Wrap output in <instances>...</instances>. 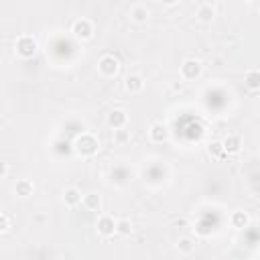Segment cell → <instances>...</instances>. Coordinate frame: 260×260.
I'll return each mask as SVG.
<instances>
[{
	"mask_svg": "<svg viewBox=\"0 0 260 260\" xmlns=\"http://www.w3.org/2000/svg\"><path fill=\"white\" fill-rule=\"evenodd\" d=\"M159 2H163L165 6H173V4H177L179 0H159Z\"/></svg>",
	"mask_w": 260,
	"mask_h": 260,
	"instance_id": "cell-24",
	"label": "cell"
},
{
	"mask_svg": "<svg viewBox=\"0 0 260 260\" xmlns=\"http://www.w3.org/2000/svg\"><path fill=\"white\" fill-rule=\"evenodd\" d=\"M230 224L234 228H238V230H244V228H248V224H250V216L246 212H234L230 216Z\"/></svg>",
	"mask_w": 260,
	"mask_h": 260,
	"instance_id": "cell-14",
	"label": "cell"
},
{
	"mask_svg": "<svg viewBox=\"0 0 260 260\" xmlns=\"http://www.w3.org/2000/svg\"><path fill=\"white\" fill-rule=\"evenodd\" d=\"M124 88H126V92H130V94L142 92V88H144V78L139 76V73H130V76L124 80Z\"/></svg>",
	"mask_w": 260,
	"mask_h": 260,
	"instance_id": "cell-10",
	"label": "cell"
},
{
	"mask_svg": "<svg viewBox=\"0 0 260 260\" xmlns=\"http://www.w3.org/2000/svg\"><path fill=\"white\" fill-rule=\"evenodd\" d=\"M33 191H35V187H33V183L29 179H19L17 185H15V193L19 197H31Z\"/></svg>",
	"mask_w": 260,
	"mask_h": 260,
	"instance_id": "cell-17",
	"label": "cell"
},
{
	"mask_svg": "<svg viewBox=\"0 0 260 260\" xmlns=\"http://www.w3.org/2000/svg\"><path fill=\"white\" fill-rule=\"evenodd\" d=\"M76 153L81 155V157H94L98 153V148H100V142H98V139L94 134L90 132H83L78 136V140H76Z\"/></svg>",
	"mask_w": 260,
	"mask_h": 260,
	"instance_id": "cell-1",
	"label": "cell"
},
{
	"mask_svg": "<svg viewBox=\"0 0 260 260\" xmlns=\"http://www.w3.org/2000/svg\"><path fill=\"white\" fill-rule=\"evenodd\" d=\"M106 122H108V126L114 128V130L116 128H126V124H128V114L124 112V110L116 108V110H112V112L108 114Z\"/></svg>",
	"mask_w": 260,
	"mask_h": 260,
	"instance_id": "cell-7",
	"label": "cell"
},
{
	"mask_svg": "<svg viewBox=\"0 0 260 260\" xmlns=\"http://www.w3.org/2000/svg\"><path fill=\"white\" fill-rule=\"evenodd\" d=\"M116 234H120V236H130L132 234V221L122 218L116 221Z\"/></svg>",
	"mask_w": 260,
	"mask_h": 260,
	"instance_id": "cell-18",
	"label": "cell"
},
{
	"mask_svg": "<svg viewBox=\"0 0 260 260\" xmlns=\"http://www.w3.org/2000/svg\"><path fill=\"white\" fill-rule=\"evenodd\" d=\"M148 136H151L153 142H165L169 136V130L163 122H155V124H151V128H148Z\"/></svg>",
	"mask_w": 260,
	"mask_h": 260,
	"instance_id": "cell-8",
	"label": "cell"
},
{
	"mask_svg": "<svg viewBox=\"0 0 260 260\" xmlns=\"http://www.w3.org/2000/svg\"><path fill=\"white\" fill-rule=\"evenodd\" d=\"M8 228H10V220H8L4 214H0V234L8 232Z\"/></svg>",
	"mask_w": 260,
	"mask_h": 260,
	"instance_id": "cell-22",
	"label": "cell"
},
{
	"mask_svg": "<svg viewBox=\"0 0 260 260\" xmlns=\"http://www.w3.org/2000/svg\"><path fill=\"white\" fill-rule=\"evenodd\" d=\"M130 20L139 22V24L146 22V20H148V8H146V6H142V4L132 6V8H130Z\"/></svg>",
	"mask_w": 260,
	"mask_h": 260,
	"instance_id": "cell-16",
	"label": "cell"
},
{
	"mask_svg": "<svg viewBox=\"0 0 260 260\" xmlns=\"http://www.w3.org/2000/svg\"><path fill=\"white\" fill-rule=\"evenodd\" d=\"M177 250H179L181 254H191V252L195 250V242H193L191 238H179Z\"/></svg>",
	"mask_w": 260,
	"mask_h": 260,
	"instance_id": "cell-19",
	"label": "cell"
},
{
	"mask_svg": "<svg viewBox=\"0 0 260 260\" xmlns=\"http://www.w3.org/2000/svg\"><path fill=\"white\" fill-rule=\"evenodd\" d=\"M17 53L22 57V59H31L37 55V49H39V45H37V39L31 35H22L17 39Z\"/></svg>",
	"mask_w": 260,
	"mask_h": 260,
	"instance_id": "cell-2",
	"label": "cell"
},
{
	"mask_svg": "<svg viewBox=\"0 0 260 260\" xmlns=\"http://www.w3.org/2000/svg\"><path fill=\"white\" fill-rule=\"evenodd\" d=\"M195 19L201 20V22H212V20L216 19V8H214L212 4H203V6L197 8Z\"/></svg>",
	"mask_w": 260,
	"mask_h": 260,
	"instance_id": "cell-13",
	"label": "cell"
},
{
	"mask_svg": "<svg viewBox=\"0 0 260 260\" xmlns=\"http://www.w3.org/2000/svg\"><path fill=\"white\" fill-rule=\"evenodd\" d=\"M221 148H224L226 155H236L242 148V139L236 136V134H230V136H226V139L221 140Z\"/></svg>",
	"mask_w": 260,
	"mask_h": 260,
	"instance_id": "cell-9",
	"label": "cell"
},
{
	"mask_svg": "<svg viewBox=\"0 0 260 260\" xmlns=\"http://www.w3.org/2000/svg\"><path fill=\"white\" fill-rule=\"evenodd\" d=\"M128 139H130V134H128V130H126V128H116V130H114V142L124 144Z\"/></svg>",
	"mask_w": 260,
	"mask_h": 260,
	"instance_id": "cell-20",
	"label": "cell"
},
{
	"mask_svg": "<svg viewBox=\"0 0 260 260\" xmlns=\"http://www.w3.org/2000/svg\"><path fill=\"white\" fill-rule=\"evenodd\" d=\"M246 88L252 90V92H258L260 90V71L258 69H248L246 71Z\"/></svg>",
	"mask_w": 260,
	"mask_h": 260,
	"instance_id": "cell-15",
	"label": "cell"
},
{
	"mask_svg": "<svg viewBox=\"0 0 260 260\" xmlns=\"http://www.w3.org/2000/svg\"><path fill=\"white\" fill-rule=\"evenodd\" d=\"M63 203H65L67 207L80 205V203H81V191H80L78 187H67V189L63 191Z\"/></svg>",
	"mask_w": 260,
	"mask_h": 260,
	"instance_id": "cell-11",
	"label": "cell"
},
{
	"mask_svg": "<svg viewBox=\"0 0 260 260\" xmlns=\"http://www.w3.org/2000/svg\"><path fill=\"white\" fill-rule=\"evenodd\" d=\"M207 153L214 155V157H226L224 148H221V142H209L207 144Z\"/></svg>",
	"mask_w": 260,
	"mask_h": 260,
	"instance_id": "cell-21",
	"label": "cell"
},
{
	"mask_svg": "<svg viewBox=\"0 0 260 260\" xmlns=\"http://www.w3.org/2000/svg\"><path fill=\"white\" fill-rule=\"evenodd\" d=\"M71 33H73V37H76V39L88 41V39H92V35H94V24L88 19H78L76 22H73Z\"/></svg>",
	"mask_w": 260,
	"mask_h": 260,
	"instance_id": "cell-4",
	"label": "cell"
},
{
	"mask_svg": "<svg viewBox=\"0 0 260 260\" xmlns=\"http://www.w3.org/2000/svg\"><path fill=\"white\" fill-rule=\"evenodd\" d=\"M6 171H8V167H6V163L2 159H0V177H4L6 175Z\"/></svg>",
	"mask_w": 260,
	"mask_h": 260,
	"instance_id": "cell-23",
	"label": "cell"
},
{
	"mask_svg": "<svg viewBox=\"0 0 260 260\" xmlns=\"http://www.w3.org/2000/svg\"><path fill=\"white\" fill-rule=\"evenodd\" d=\"M96 230H98V234H100V236H104V238L114 236V234H116V221H114V218H110V216L98 218Z\"/></svg>",
	"mask_w": 260,
	"mask_h": 260,
	"instance_id": "cell-6",
	"label": "cell"
},
{
	"mask_svg": "<svg viewBox=\"0 0 260 260\" xmlns=\"http://www.w3.org/2000/svg\"><path fill=\"white\" fill-rule=\"evenodd\" d=\"M120 69V61L114 55H104L100 61H98V71L106 78H114Z\"/></svg>",
	"mask_w": 260,
	"mask_h": 260,
	"instance_id": "cell-5",
	"label": "cell"
},
{
	"mask_svg": "<svg viewBox=\"0 0 260 260\" xmlns=\"http://www.w3.org/2000/svg\"><path fill=\"white\" fill-rule=\"evenodd\" d=\"M181 78L185 81H195L203 73V63L200 59H185L181 63Z\"/></svg>",
	"mask_w": 260,
	"mask_h": 260,
	"instance_id": "cell-3",
	"label": "cell"
},
{
	"mask_svg": "<svg viewBox=\"0 0 260 260\" xmlns=\"http://www.w3.org/2000/svg\"><path fill=\"white\" fill-rule=\"evenodd\" d=\"M81 203H83V207L88 209V212H98V209L102 207V197L98 193H88V195L81 197Z\"/></svg>",
	"mask_w": 260,
	"mask_h": 260,
	"instance_id": "cell-12",
	"label": "cell"
}]
</instances>
